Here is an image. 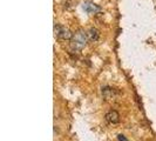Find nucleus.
Listing matches in <instances>:
<instances>
[{
	"mask_svg": "<svg viewBox=\"0 0 156 141\" xmlns=\"http://www.w3.org/2000/svg\"><path fill=\"white\" fill-rule=\"evenodd\" d=\"M87 35H88V39L92 40V41H96V40L99 39V37H100V32L98 31L96 28H90L88 33H87Z\"/></svg>",
	"mask_w": 156,
	"mask_h": 141,
	"instance_id": "39448f33",
	"label": "nucleus"
},
{
	"mask_svg": "<svg viewBox=\"0 0 156 141\" xmlns=\"http://www.w3.org/2000/svg\"><path fill=\"white\" fill-rule=\"evenodd\" d=\"M106 120L109 122V124H119L120 122V115L116 110H109L107 114H106Z\"/></svg>",
	"mask_w": 156,
	"mask_h": 141,
	"instance_id": "f03ea898",
	"label": "nucleus"
},
{
	"mask_svg": "<svg viewBox=\"0 0 156 141\" xmlns=\"http://www.w3.org/2000/svg\"><path fill=\"white\" fill-rule=\"evenodd\" d=\"M62 28L63 27H61L59 24H55L54 25V33L56 34V35H59V34L61 33V31H62Z\"/></svg>",
	"mask_w": 156,
	"mask_h": 141,
	"instance_id": "423d86ee",
	"label": "nucleus"
},
{
	"mask_svg": "<svg viewBox=\"0 0 156 141\" xmlns=\"http://www.w3.org/2000/svg\"><path fill=\"white\" fill-rule=\"evenodd\" d=\"M87 40H88L87 33H85L82 30H80L79 32L75 33L74 38H73V40H72V47L75 48V49H81L82 47L86 46Z\"/></svg>",
	"mask_w": 156,
	"mask_h": 141,
	"instance_id": "f257e3e1",
	"label": "nucleus"
},
{
	"mask_svg": "<svg viewBox=\"0 0 156 141\" xmlns=\"http://www.w3.org/2000/svg\"><path fill=\"white\" fill-rule=\"evenodd\" d=\"M60 39H63V40H70L74 38V34L72 33V31H69L68 28H62V31L61 33L58 35Z\"/></svg>",
	"mask_w": 156,
	"mask_h": 141,
	"instance_id": "20e7f679",
	"label": "nucleus"
},
{
	"mask_svg": "<svg viewBox=\"0 0 156 141\" xmlns=\"http://www.w3.org/2000/svg\"><path fill=\"white\" fill-rule=\"evenodd\" d=\"M117 139H119L120 141H128L125 138V135H122V134H119V135H117Z\"/></svg>",
	"mask_w": 156,
	"mask_h": 141,
	"instance_id": "0eeeda50",
	"label": "nucleus"
},
{
	"mask_svg": "<svg viewBox=\"0 0 156 141\" xmlns=\"http://www.w3.org/2000/svg\"><path fill=\"white\" fill-rule=\"evenodd\" d=\"M83 9L86 11L87 13H96V12L100 11V7H99L98 5H95L94 2L88 1V2H85V4H83Z\"/></svg>",
	"mask_w": 156,
	"mask_h": 141,
	"instance_id": "7ed1b4c3",
	"label": "nucleus"
}]
</instances>
